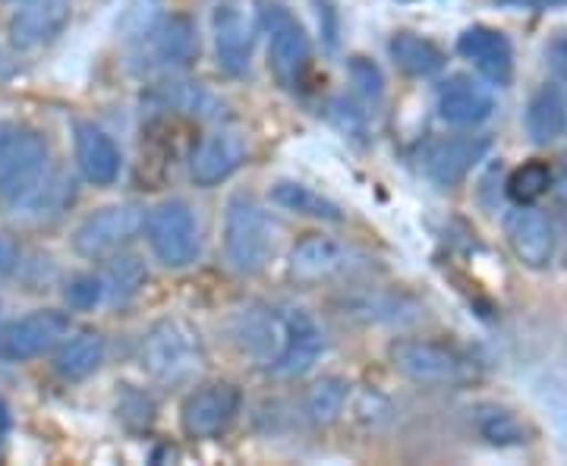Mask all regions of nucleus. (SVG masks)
Listing matches in <instances>:
<instances>
[{"label":"nucleus","instance_id":"c85d7f7f","mask_svg":"<svg viewBox=\"0 0 567 466\" xmlns=\"http://www.w3.org/2000/svg\"><path fill=\"white\" fill-rule=\"evenodd\" d=\"M104 287H107V300L114 303H126L140 293L145 281H148V268L140 256L133 252H114L111 262L104 268Z\"/></svg>","mask_w":567,"mask_h":466},{"label":"nucleus","instance_id":"c756f323","mask_svg":"<svg viewBox=\"0 0 567 466\" xmlns=\"http://www.w3.org/2000/svg\"><path fill=\"white\" fill-rule=\"evenodd\" d=\"M551 167L546 162H527L520 164L511 177H507V196L514 199L517 205H533L539 203L551 189Z\"/></svg>","mask_w":567,"mask_h":466},{"label":"nucleus","instance_id":"6e6552de","mask_svg":"<svg viewBox=\"0 0 567 466\" xmlns=\"http://www.w3.org/2000/svg\"><path fill=\"white\" fill-rule=\"evenodd\" d=\"M365 262L369 259L357 246L328 234H312L290 249V275L303 284H322V281L357 275Z\"/></svg>","mask_w":567,"mask_h":466},{"label":"nucleus","instance_id":"39448f33","mask_svg":"<svg viewBox=\"0 0 567 466\" xmlns=\"http://www.w3.org/2000/svg\"><path fill=\"white\" fill-rule=\"evenodd\" d=\"M388 360L413 385L445 387L464 385L473 379V365L464 353H457L454 346L439 344V341H423V338L394 341L388 346Z\"/></svg>","mask_w":567,"mask_h":466},{"label":"nucleus","instance_id":"7c9ffc66","mask_svg":"<svg viewBox=\"0 0 567 466\" xmlns=\"http://www.w3.org/2000/svg\"><path fill=\"white\" fill-rule=\"evenodd\" d=\"M347 76H350L357 95H360L363 102H382V95H385V76H382L379 63L369 61L363 54H357V58L347 61Z\"/></svg>","mask_w":567,"mask_h":466},{"label":"nucleus","instance_id":"2f4dec72","mask_svg":"<svg viewBox=\"0 0 567 466\" xmlns=\"http://www.w3.org/2000/svg\"><path fill=\"white\" fill-rule=\"evenodd\" d=\"M63 300L76 312H92L95 306L107 300V287H104L102 275H76L63 287Z\"/></svg>","mask_w":567,"mask_h":466},{"label":"nucleus","instance_id":"6ab92c4d","mask_svg":"<svg viewBox=\"0 0 567 466\" xmlns=\"http://www.w3.org/2000/svg\"><path fill=\"white\" fill-rule=\"evenodd\" d=\"M73 152L82 180L92 186H111L117 183L123 170V155L114 136L102 130L99 123L76 121L73 123Z\"/></svg>","mask_w":567,"mask_h":466},{"label":"nucleus","instance_id":"2eb2a0df","mask_svg":"<svg viewBox=\"0 0 567 466\" xmlns=\"http://www.w3.org/2000/svg\"><path fill=\"white\" fill-rule=\"evenodd\" d=\"M324 353V331L319 319L306 309H287L284 312V346L275 375L281 379H303L312 365L322 360Z\"/></svg>","mask_w":567,"mask_h":466},{"label":"nucleus","instance_id":"72a5a7b5","mask_svg":"<svg viewBox=\"0 0 567 466\" xmlns=\"http://www.w3.org/2000/svg\"><path fill=\"white\" fill-rule=\"evenodd\" d=\"M17 265H20V249H17L13 240L0 237V278H3V275H10Z\"/></svg>","mask_w":567,"mask_h":466},{"label":"nucleus","instance_id":"4c0bfd02","mask_svg":"<svg viewBox=\"0 0 567 466\" xmlns=\"http://www.w3.org/2000/svg\"><path fill=\"white\" fill-rule=\"evenodd\" d=\"M561 189H565V196H567V162H565V170H561Z\"/></svg>","mask_w":567,"mask_h":466},{"label":"nucleus","instance_id":"f03ea898","mask_svg":"<svg viewBox=\"0 0 567 466\" xmlns=\"http://www.w3.org/2000/svg\"><path fill=\"white\" fill-rule=\"evenodd\" d=\"M148 249L155 256V262L167 271H183L199 259L203 252V227L193 211V205L171 196L152 205L145 211V227H142Z\"/></svg>","mask_w":567,"mask_h":466},{"label":"nucleus","instance_id":"58836bf2","mask_svg":"<svg viewBox=\"0 0 567 466\" xmlns=\"http://www.w3.org/2000/svg\"><path fill=\"white\" fill-rule=\"evenodd\" d=\"M565 130H567V95H565Z\"/></svg>","mask_w":567,"mask_h":466},{"label":"nucleus","instance_id":"aec40b11","mask_svg":"<svg viewBox=\"0 0 567 466\" xmlns=\"http://www.w3.org/2000/svg\"><path fill=\"white\" fill-rule=\"evenodd\" d=\"M234 334H237L246 356L271 372L284 346V312L262 303L246 306L244 312H237Z\"/></svg>","mask_w":567,"mask_h":466},{"label":"nucleus","instance_id":"4468645a","mask_svg":"<svg viewBox=\"0 0 567 466\" xmlns=\"http://www.w3.org/2000/svg\"><path fill=\"white\" fill-rule=\"evenodd\" d=\"M73 20L70 0H22L7 22V39L17 51H39L61 35Z\"/></svg>","mask_w":567,"mask_h":466},{"label":"nucleus","instance_id":"f257e3e1","mask_svg":"<svg viewBox=\"0 0 567 466\" xmlns=\"http://www.w3.org/2000/svg\"><path fill=\"white\" fill-rule=\"evenodd\" d=\"M221 252L227 268L244 278L265 271L275 256V227L249 193H234L224 205Z\"/></svg>","mask_w":567,"mask_h":466},{"label":"nucleus","instance_id":"9d476101","mask_svg":"<svg viewBox=\"0 0 567 466\" xmlns=\"http://www.w3.org/2000/svg\"><path fill=\"white\" fill-rule=\"evenodd\" d=\"M212 41H215V63L224 76L240 80L249 73L252 48H256V25L249 20L240 0H221L212 10Z\"/></svg>","mask_w":567,"mask_h":466},{"label":"nucleus","instance_id":"412c9836","mask_svg":"<svg viewBox=\"0 0 567 466\" xmlns=\"http://www.w3.org/2000/svg\"><path fill=\"white\" fill-rule=\"evenodd\" d=\"M457 51L492 85H507L514 80V48H511L505 32L488 29V25H470L457 39Z\"/></svg>","mask_w":567,"mask_h":466},{"label":"nucleus","instance_id":"bb28decb","mask_svg":"<svg viewBox=\"0 0 567 466\" xmlns=\"http://www.w3.org/2000/svg\"><path fill=\"white\" fill-rule=\"evenodd\" d=\"M473 426L480 432V438L492 447H520L529 442L524 420L511 413L507 406L480 404L473 410Z\"/></svg>","mask_w":567,"mask_h":466},{"label":"nucleus","instance_id":"473e14b6","mask_svg":"<svg viewBox=\"0 0 567 466\" xmlns=\"http://www.w3.org/2000/svg\"><path fill=\"white\" fill-rule=\"evenodd\" d=\"M546 61H548V66H551V73H555V76L567 80V32H558L555 39L548 41Z\"/></svg>","mask_w":567,"mask_h":466},{"label":"nucleus","instance_id":"7ed1b4c3","mask_svg":"<svg viewBox=\"0 0 567 466\" xmlns=\"http://www.w3.org/2000/svg\"><path fill=\"white\" fill-rule=\"evenodd\" d=\"M140 363L145 375L155 379L158 385H183L203 365L199 334L181 319H162L145 331Z\"/></svg>","mask_w":567,"mask_h":466},{"label":"nucleus","instance_id":"393cba45","mask_svg":"<svg viewBox=\"0 0 567 466\" xmlns=\"http://www.w3.org/2000/svg\"><path fill=\"white\" fill-rule=\"evenodd\" d=\"M388 54H391L394 66L413 80H429L445 70V51L416 32H398L388 41Z\"/></svg>","mask_w":567,"mask_h":466},{"label":"nucleus","instance_id":"e433bc0d","mask_svg":"<svg viewBox=\"0 0 567 466\" xmlns=\"http://www.w3.org/2000/svg\"><path fill=\"white\" fill-rule=\"evenodd\" d=\"M7 426H10V413H7V404L0 401V435L7 432Z\"/></svg>","mask_w":567,"mask_h":466},{"label":"nucleus","instance_id":"dca6fc26","mask_svg":"<svg viewBox=\"0 0 567 466\" xmlns=\"http://www.w3.org/2000/svg\"><path fill=\"white\" fill-rule=\"evenodd\" d=\"M246 164V143L234 130H215L205 133L189 152V180L203 189L230 180Z\"/></svg>","mask_w":567,"mask_h":466},{"label":"nucleus","instance_id":"ddd939ff","mask_svg":"<svg viewBox=\"0 0 567 466\" xmlns=\"http://www.w3.org/2000/svg\"><path fill=\"white\" fill-rule=\"evenodd\" d=\"M505 240L517 262L527 265L533 271H543L555 259V227L546 215L533 205H517L505 215Z\"/></svg>","mask_w":567,"mask_h":466},{"label":"nucleus","instance_id":"5701e85b","mask_svg":"<svg viewBox=\"0 0 567 466\" xmlns=\"http://www.w3.org/2000/svg\"><path fill=\"white\" fill-rule=\"evenodd\" d=\"M107 356V341L102 331H76L73 338H63L61 350L54 356V372L61 375L63 382H82L92 372H99Z\"/></svg>","mask_w":567,"mask_h":466},{"label":"nucleus","instance_id":"9b49d317","mask_svg":"<svg viewBox=\"0 0 567 466\" xmlns=\"http://www.w3.org/2000/svg\"><path fill=\"white\" fill-rule=\"evenodd\" d=\"M488 152H492V136H483V133L439 136L423 148L420 167L435 186H457L466 174L480 167Z\"/></svg>","mask_w":567,"mask_h":466},{"label":"nucleus","instance_id":"a878e982","mask_svg":"<svg viewBox=\"0 0 567 466\" xmlns=\"http://www.w3.org/2000/svg\"><path fill=\"white\" fill-rule=\"evenodd\" d=\"M524 126L529 143H555L565 133V92L558 85H543L539 92H533L524 111Z\"/></svg>","mask_w":567,"mask_h":466},{"label":"nucleus","instance_id":"c9c22d12","mask_svg":"<svg viewBox=\"0 0 567 466\" xmlns=\"http://www.w3.org/2000/svg\"><path fill=\"white\" fill-rule=\"evenodd\" d=\"M10 130H13V123H0V155H3V148H7V139H10Z\"/></svg>","mask_w":567,"mask_h":466},{"label":"nucleus","instance_id":"423d86ee","mask_svg":"<svg viewBox=\"0 0 567 466\" xmlns=\"http://www.w3.org/2000/svg\"><path fill=\"white\" fill-rule=\"evenodd\" d=\"M145 227V208L140 203H114L85 215L73 230V249L82 259H111L123 252Z\"/></svg>","mask_w":567,"mask_h":466},{"label":"nucleus","instance_id":"0eeeda50","mask_svg":"<svg viewBox=\"0 0 567 466\" xmlns=\"http://www.w3.org/2000/svg\"><path fill=\"white\" fill-rule=\"evenodd\" d=\"M244 394L234 382H205L193 387L181 404V428L193 442L218 438L240 416Z\"/></svg>","mask_w":567,"mask_h":466},{"label":"nucleus","instance_id":"f704fd0d","mask_svg":"<svg viewBox=\"0 0 567 466\" xmlns=\"http://www.w3.org/2000/svg\"><path fill=\"white\" fill-rule=\"evenodd\" d=\"M10 73H13V61H10V58H7V54L0 51V80H7Z\"/></svg>","mask_w":567,"mask_h":466},{"label":"nucleus","instance_id":"4be33fe9","mask_svg":"<svg viewBox=\"0 0 567 466\" xmlns=\"http://www.w3.org/2000/svg\"><path fill=\"white\" fill-rule=\"evenodd\" d=\"M148 54L152 61L164 66V70H181L199 58V32H196V22L183 13H164L158 20L152 22L148 35Z\"/></svg>","mask_w":567,"mask_h":466},{"label":"nucleus","instance_id":"ea45409f","mask_svg":"<svg viewBox=\"0 0 567 466\" xmlns=\"http://www.w3.org/2000/svg\"><path fill=\"white\" fill-rule=\"evenodd\" d=\"M13 3H22V0H13Z\"/></svg>","mask_w":567,"mask_h":466},{"label":"nucleus","instance_id":"20e7f679","mask_svg":"<svg viewBox=\"0 0 567 466\" xmlns=\"http://www.w3.org/2000/svg\"><path fill=\"white\" fill-rule=\"evenodd\" d=\"M262 29L268 39V70L284 92H300L306 80V70L312 61V44L306 35L303 22L293 17L284 3L265 0L262 3Z\"/></svg>","mask_w":567,"mask_h":466},{"label":"nucleus","instance_id":"b1692460","mask_svg":"<svg viewBox=\"0 0 567 466\" xmlns=\"http://www.w3.org/2000/svg\"><path fill=\"white\" fill-rule=\"evenodd\" d=\"M268 199L271 205H278L284 211L297 215V218H309V221H324V224H341L344 221V208L338 203H331L328 196L316 193L312 186L297 180H278L271 183L268 189Z\"/></svg>","mask_w":567,"mask_h":466},{"label":"nucleus","instance_id":"f8f14e48","mask_svg":"<svg viewBox=\"0 0 567 466\" xmlns=\"http://www.w3.org/2000/svg\"><path fill=\"white\" fill-rule=\"evenodd\" d=\"M51 167L48 139L32 126H13L0 155V196L13 199Z\"/></svg>","mask_w":567,"mask_h":466},{"label":"nucleus","instance_id":"1a4fd4ad","mask_svg":"<svg viewBox=\"0 0 567 466\" xmlns=\"http://www.w3.org/2000/svg\"><path fill=\"white\" fill-rule=\"evenodd\" d=\"M70 334V315L61 309H35L0 324V360L25 363L54 350Z\"/></svg>","mask_w":567,"mask_h":466},{"label":"nucleus","instance_id":"cd10ccee","mask_svg":"<svg viewBox=\"0 0 567 466\" xmlns=\"http://www.w3.org/2000/svg\"><path fill=\"white\" fill-rule=\"evenodd\" d=\"M347 397H350V385H347L344 379H338V375H322L319 382H312V385L306 387L303 394V413L309 423H316V426H328V423H334L341 413H344Z\"/></svg>","mask_w":567,"mask_h":466},{"label":"nucleus","instance_id":"f3484780","mask_svg":"<svg viewBox=\"0 0 567 466\" xmlns=\"http://www.w3.org/2000/svg\"><path fill=\"white\" fill-rule=\"evenodd\" d=\"M73 199H76V180L61 167H48L29 189H22L20 196L10 199V208L17 221L48 224L58 221L73 205Z\"/></svg>","mask_w":567,"mask_h":466},{"label":"nucleus","instance_id":"a211bd4d","mask_svg":"<svg viewBox=\"0 0 567 466\" xmlns=\"http://www.w3.org/2000/svg\"><path fill=\"white\" fill-rule=\"evenodd\" d=\"M435 111L451 126H480L492 117L495 95L483 80H476L470 73H454L439 85Z\"/></svg>","mask_w":567,"mask_h":466}]
</instances>
